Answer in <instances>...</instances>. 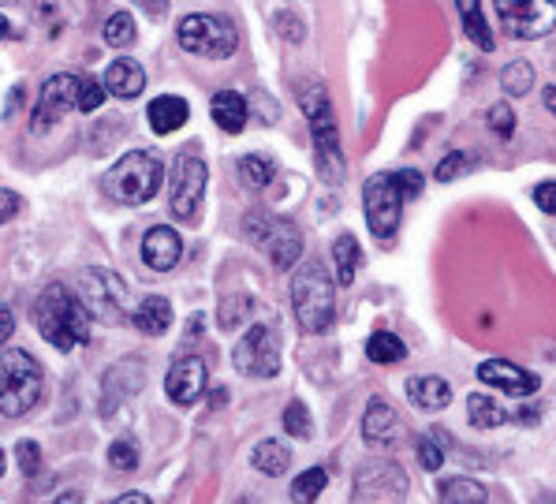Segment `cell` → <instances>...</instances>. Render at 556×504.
Masks as SVG:
<instances>
[{
    "instance_id": "obj_2",
    "label": "cell",
    "mask_w": 556,
    "mask_h": 504,
    "mask_svg": "<svg viewBox=\"0 0 556 504\" xmlns=\"http://www.w3.org/2000/svg\"><path fill=\"white\" fill-rule=\"evenodd\" d=\"M161 179H165V165H161L157 153L150 150H131L116 161L113 168L101 179L105 194L113 202H124V206H142L157 194Z\"/></svg>"
},
{
    "instance_id": "obj_3",
    "label": "cell",
    "mask_w": 556,
    "mask_h": 504,
    "mask_svg": "<svg viewBox=\"0 0 556 504\" xmlns=\"http://www.w3.org/2000/svg\"><path fill=\"white\" fill-rule=\"evenodd\" d=\"M292 303L303 332H329L337 318V280L325 273L321 262H306L292 277Z\"/></svg>"
},
{
    "instance_id": "obj_33",
    "label": "cell",
    "mask_w": 556,
    "mask_h": 504,
    "mask_svg": "<svg viewBox=\"0 0 556 504\" xmlns=\"http://www.w3.org/2000/svg\"><path fill=\"white\" fill-rule=\"evenodd\" d=\"M478 165V158L475 153H467V150H452L448 158L441 161L438 168H433V176H438V184H452L456 176H464V173H470V168Z\"/></svg>"
},
{
    "instance_id": "obj_26",
    "label": "cell",
    "mask_w": 556,
    "mask_h": 504,
    "mask_svg": "<svg viewBox=\"0 0 556 504\" xmlns=\"http://www.w3.org/2000/svg\"><path fill=\"white\" fill-rule=\"evenodd\" d=\"M467 415H470V423H475L478 430H493V426L508 423V412H504L501 400H493L490 392H470Z\"/></svg>"
},
{
    "instance_id": "obj_46",
    "label": "cell",
    "mask_w": 556,
    "mask_h": 504,
    "mask_svg": "<svg viewBox=\"0 0 556 504\" xmlns=\"http://www.w3.org/2000/svg\"><path fill=\"white\" fill-rule=\"evenodd\" d=\"M113 504H150L147 493H124V497H116Z\"/></svg>"
},
{
    "instance_id": "obj_23",
    "label": "cell",
    "mask_w": 556,
    "mask_h": 504,
    "mask_svg": "<svg viewBox=\"0 0 556 504\" xmlns=\"http://www.w3.org/2000/svg\"><path fill=\"white\" fill-rule=\"evenodd\" d=\"M332 262H337V285H352L358 266H363V247H358V239L352 232H344L332 243Z\"/></svg>"
},
{
    "instance_id": "obj_4",
    "label": "cell",
    "mask_w": 556,
    "mask_h": 504,
    "mask_svg": "<svg viewBox=\"0 0 556 504\" xmlns=\"http://www.w3.org/2000/svg\"><path fill=\"white\" fill-rule=\"evenodd\" d=\"M41 366L34 363L30 352L8 348L0 355V415L23 418L41 400Z\"/></svg>"
},
{
    "instance_id": "obj_49",
    "label": "cell",
    "mask_w": 556,
    "mask_h": 504,
    "mask_svg": "<svg viewBox=\"0 0 556 504\" xmlns=\"http://www.w3.org/2000/svg\"><path fill=\"white\" fill-rule=\"evenodd\" d=\"M8 34H12V23H8V20H4V15H0V41H4V38H8Z\"/></svg>"
},
{
    "instance_id": "obj_8",
    "label": "cell",
    "mask_w": 556,
    "mask_h": 504,
    "mask_svg": "<svg viewBox=\"0 0 556 504\" xmlns=\"http://www.w3.org/2000/svg\"><path fill=\"white\" fill-rule=\"evenodd\" d=\"M205 179H210V168L199 153H176L173 165V191H168V202H173V217L184 220V225H194L205 199Z\"/></svg>"
},
{
    "instance_id": "obj_47",
    "label": "cell",
    "mask_w": 556,
    "mask_h": 504,
    "mask_svg": "<svg viewBox=\"0 0 556 504\" xmlns=\"http://www.w3.org/2000/svg\"><path fill=\"white\" fill-rule=\"evenodd\" d=\"M56 504H83V493L72 490V493H64V497H56Z\"/></svg>"
},
{
    "instance_id": "obj_25",
    "label": "cell",
    "mask_w": 556,
    "mask_h": 504,
    "mask_svg": "<svg viewBox=\"0 0 556 504\" xmlns=\"http://www.w3.org/2000/svg\"><path fill=\"white\" fill-rule=\"evenodd\" d=\"M366 358L378 366H392V363H404L407 358V344L396 337V332H370V340H366Z\"/></svg>"
},
{
    "instance_id": "obj_35",
    "label": "cell",
    "mask_w": 556,
    "mask_h": 504,
    "mask_svg": "<svg viewBox=\"0 0 556 504\" xmlns=\"http://www.w3.org/2000/svg\"><path fill=\"white\" fill-rule=\"evenodd\" d=\"M285 430L292 433V438L299 441H306L314 433V426H311V412H306V404L303 400H292V404L285 407Z\"/></svg>"
},
{
    "instance_id": "obj_11",
    "label": "cell",
    "mask_w": 556,
    "mask_h": 504,
    "mask_svg": "<svg viewBox=\"0 0 556 504\" xmlns=\"http://www.w3.org/2000/svg\"><path fill=\"white\" fill-rule=\"evenodd\" d=\"M497 23L504 34L519 41L545 38L556 27V4H549V0H501Z\"/></svg>"
},
{
    "instance_id": "obj_34",
    "label": "cell",
    "mask_w": 556,
    "mask_h": 504,
    "mask_svg": "<svg viewBox=\"0 0 556 504\" xmlns=\"http://www.w3.org/2000/svg\"><path fill=\"white\" fill-rule=\"evenodd\" d=\"M135 41V20L127 12H116V15H109V23H105V46H113V49H127Z\"/></svg>"
},
{
    "instance_id": "obj_1",
    "label": "cell",
    "mask_w": 556,
    "mask_h": 504,
    "mask_svg": "<svg viewBox=\"0 0 556 504\" xmlns=\"http://www.w3.org/2000/svg\"><path fill=\"white\" fill-rule=\"evenodd\" d=\"M30 322L56 352H75L90 340V311L64 285H49L30 306Z\"/></svg>"
},
{
    "instance_id": "obj_21",
    "label": "cell",
    "mask_w": 556,
    "mask_h": 504,
    "mask_svg": "<svg viewBox=\"0 0 556 504\" xmlns=\"http://www.w3.org/2000/svg\"><path fill=\"white\" fill-rule=\"evenodd\" d=\"M131 326L147 332V337H161V332H168V326H173V303L165 295H147L131 311Z\"/></svg>"
},
{
    "instance_id": "obj_41",
    "label": "cell",
    "mask_w": 556,
    "mask_h": 504,
    "mask_svg": "<svg viewBox=\"0 0 556 504\" xmlns=\"http://www.w3.org/2000/svg\"><path fill=\"white\" fill-rule=\"evenodd\" d=\"M15 459H20V471L23 475H38V467H41V449H38V441H20L15 445Z\"/></svg>"
},
{
    "instance_id": "obj_16",
    "label": "cell",
    "mask_w": 556,
    "mask_h": 504,
    "mask_svg": "<svg viewBox=\"0 0 556 504\" xmlns=\"http://www.w3.org/2000/svg\"><path fill=\"white\" fill-rule=\"evenodd\" d=\"M179 259H184V239H179L176 228L153 225L150 232L142 236V262H147L153 273H168Z\"/></svg>"
},
{
    "instance_id": "obj_6",
    "label": "cell",
    "mask_w": 556,
    "mask_h": 504,
    "mask_svg": "<svg viewBox=\"0 0 556 504\" xmlns=\"http://www.w3.org/2000/svg\"><path fill=\"white\" fill-rule=\"evenodd\" d=\"M247 236L254 239V247H262L269 254V262L277 269H292L303 259V232L285 217H269V213H251L247 217Z\"/></svg>"
},
{
    "instance_id": "obj_43",
    "label": "cell",
    "mask_w": 556,
    "mask_h": 504,
    "mask_svg": "<svg viewBox=\"0 0 556 504\" xmlns=\"http://www.w3.org/2000/svg\"><path fill=\"white\" fill-rule=\"evenodd\" d=\"M23 213V199L15 191H0V225H8V220H15Z\"/></svg>"
},
{
    "instance_id": "obj_48",
    "label": "cell",
    "mask_w": 556,
    "mask_h": 504,
    "mask_svg": "<svg viewBox=\"0 0 556 504\" xmlns=\"http://www.w3.org/2000/svg\"><path fill=\"white\" fill-rule=\"evenodd\" d=\"M545 109H549V113L556 116V87L545 90Z\"/></svg>"
},
{
    "instance_id": "obj_12",
    "label": "cell",
    "mask_w": 556,
    "mask_h": 504,
    "mask_svg": "<svg viewBox=\"0 0 556 504\" xmlns=\"http://www.w3.org/2000/svg\"><path fill=\"white\" fill-rule=\"evenodd\" d=\"M79 75H53L41 83L38 105H34V131H49V124H56L60 116H67L72 109H79Z\"/></svg>"
},
{
    "instance_id": "obj_29",
    "label": "cell",
    "mask_w": 556,
    "mask_h": 504,
    "mask_svg": "<svg viewBox=\"0 0 556 504\" xmlns=\"http://www.w3.org/2000/svg\"><path fill=\"white\" fill-rule=\"evenodd\" d=\"M251 464L258 467L262 475H285L288 471V464H292V449L288 445H280V441H262L258 449H254V456H251Z\"/></svg>"
},
{
    "instance_id": "obj_20",
    "label": "cell",
    "mask_w": 556,
    "mask_h": 504,
    "mask_svg": "<svg viewBox=\"0 0 556 504\" xmlns=\"http://www.w3.org/2000/svg\"><path fill=\"white\" fill-rule=\"evenodd\" d=\"M187 116H191V105H187L184 98H176V93H165V98H153L150 109H147V119L150 127L157 135H173L179 127L187 124Z\"/></svg>"
},
{
    "instance_id": "obj_27",
    "label": "cell",
    "mask_w": 556,
    "mask_h": 504,
    "mask_svg": "<svg viewBox=\"0 0 556 504\" xmlns=\"http://www.w3.org/2000/svg\"><path fill=\"white\" fill-rule=\"evenodd\" d=\"M299 109L306 113V119L314 124H332V105H329V90L321 83H303L299 90Z\"/></svg>"
},
{
    "instance_id": "obj_5",
    "label": "cell",
    "mask_w": 556,
    "mask_h": 504,
    "mask_svg": "<svg viewBox=\"0 0 556 504\" xmlns=\"http://www.w3.org/2000/svg\"><path fill=\"white\" fill-rule=\"evenodd\" d=\"M176 41L179 49L205 60H225L236 53L239 46V34L225 15H210V12H191L179 20L176 27Z\"/></svg>"
},
{
    "instance_id": "obj_51",
    "label": "cell",
    "mask_w": 556,
    "mask_h": 504,
    "mask_svg": "<svg viewBox=\"0 0 556 504\" xmlns=\"http://www.w3.org/2000/svg\"><path fill=\"white\" fill-rule=\"evenodd\" d=\"M553 239H556V228H553Z\"/></svg>"
},
{
    "instance_id": "obj_36",
    "label": "cell",
    "mask_w": 556,
    "mask_h": 504,
    "mask_svg": "<svg viewBox=\"0 0 556 504\" xmlns=\"http://www.w3.org/2000/svg\"><path fill=\"white\" fill-rule=\"evenodd\" d=\"M485 124H490L493 135H501V139H511V131H516V113H511L508 101H493L490 113H485Z\"/></svg>"
},
{
    "instance_id": "obj_22",
    "label": "cell",
    "mask_w": 556,
    "mask_h": 504,
    "mask_svg": "<svg viewBox=\"0 0 556 504\" xmlns=\"http://www.w3.org/2000/svg\"><path fill=\"white\" fill-rule=\"evenodd\" d=\"M407 396H410V404L422 407V412H441V407L452 404V386L444 378L426 374V378H410L407 381Z\"/></svg>"
},
{
    "instance_id": "obj_18",
    "label": "cell",
    "mask_w": 556,
    "mask_h": 504,
    "mask_svg": "<svg viewBox=\"0 0 556 504\" xmlns=\"http://www.w3.org/2000/svg\"><path fill=\"white\" fill-rule=\"evenodd\" d=\"M105 90L113 93V98L119 101H135L142 90H147V72H142V64L139 60H131V56H119L109 64V72H105Z\"/></svg>"
},
{
    "instance_id": "obj_13",
    "label": "cell",
    "mask_w": 556,
    "mask_h": 504,
    "mask_svg": "<svg viewBox=\"0 0 556 504\" xmlns=\"http://www.w3.org/2000/svg\"><path fill=\"white\" fill-rule=\"evenodd\" d=\"M205 378H210V370H205V358H202V355H184V358H176V363L168 366V378H165L168 400H173L176 407L199 404L202 392H205Z\"/></svg>"
},
{
    "instance_id": "obj_15",
    "label": "cell",
    "mask_w": 556,
    "mask_h": 504,
    "mask_svg": "<svg viewBox=\"0 0 556 504\" xmlns=\"http://www.w3.org/2000/svg\"><path fill=\"white\" fill-rule=\"evenodd\" d=\"M400 438V415L389 400L374 396L366 404V415H363V441L370 449H392Z\"/></svg>"
},
{
    "instance_id": "obj_7",
    "label": "cell",
    "mask_w": 556,
    "mask_h": 504,
    "mask_svg": "<svg viewBox=\"0 0 556 504\" xmlns=\"http://www.w3.org/2000/svg\"><path fill=\"white\" fill-rule=\"evenodd\" d=\"M366 225L378 239H392L400 228V210H404V191H400L396 173H378L363 187Z\"/></svg>"
},
{
    "instance_id": "obj_42",
    "label": "cell",
    "mask_w": 556,
    "mask_h": 504,
    "mask_svg": "<svg viewBox=\"0 0 556 504\" xmlns=\"http://www.w3.org/2000/svg\"><path fill=\"white\" fill-rule=\"evenodd\" d=\"M534 206L542 213H556V179H545V184L534 187Z\"/></svg>"
},
{
    "instance_id": "obj_10",
    "label": "cell",
    "mask_w": 556,
    "mask_h": 504,
    "mask_svg": "<svg viewBox=\"0 0 556 504\" xmlns=\"http://www.w3.org/2000/svg\"><path fill=\"white\" fill-rule=\"evenodd\" d=\"M232 363L247 378H277L280 374V340L269 326H251L239 337Z\"/></svg>"
},
{
    "instance_id": "obj_50",
    "label": "cell",
    "mask_w": 556,
    "mask_h": 504,
    "mask_svg": "<svg viewBox=\"0 0 556 504\" xmlns=\"http://www.w3.org/2000/svg\"><path fill=\"white\" fill-rule=\"evenodd\" d=\"M0 475H4V449H0Z\"/></svg>"
},
{
    "instance_id": "obj_19",
    "label": "cell",
    "mask_w": 556,
    "mask_h": 504,
    "mask_svg": "<svg viewBox=\"0 0 556 504\" xmlns=\"http://www.w3.org/2000/svg\"><path fill=\"white\" fill-rule=\"evenodd\" d=\"M247 98L243 93H236V90H217L213 93V101H210V116H213V124L220 127V131H228V135H239L247 127Z\"/></svg>"
},
{
    "instance_id": "obj_28",
    "label": "cell",
    "mask_w": 556,
    "mask_h": 504,
    "mask_svg": "<svg viewBox=\"0 0 556 504\" xmlns=\"http://www.w3.org/2000/svg\"><path fill=\"white\" fill-rule=\"evenodd\" d=\"M273 176H277V165H273V158H265V153H243V158H239V179H243L251 191L269 187Z\"/></svg>"
},
{
    "instance_id": "obj_45",
    "label": "cell",
    "mask_w": 556,
    "mask_h": 504,
    "mask_svg": "<svg viewBox=\"0 0 556 504\" xmlns=\"http://www.w3.org/2000/svg\"><path fill=\"white\" fill-rule=\"evenodd\" d=\"M15 332V314L8 311V306H0V348L8 344V337Z\"/></svg>"
},
{
    "instance_id": "obj_32",
    "label": "cell",
    "mask_w": 556,
    "mask_h": 504,
    "mask_svg": "<svg viewBox=\"0 0 556 504\" xmlns=\"http://www.w3.org/2000/svg\"><path fill=\"white\" fill-rule=\"evenodd\" d=\"M501 87L508 93H530V87H534V67L527 60H511L501 72Z\"/></svg>"
},
{
    "instance_id": "obj_44",
    "label": "cell",
    "mask_w": 556,
    "mask_h": 504,
    "mask_svg": "<svg viewBox=\"0 0 556 504\" xmlns=\"http://www.w3.org/2000/svg\"><path fill=\"white\" fill-rule=\"evenodd\" d=\"M396 179H400V191H404V199L422 194V173H418V168H404V173H396Z\"/></svg>"
},
{
    "instance_id": "obj_37",
    "label": "cell",
    "mask_w": 556,
    "mask_h": 504,
    "mask_svg": "<svg viewBox=\"0 0 556 504\" xmlns=\"http://www.w3.org/2000/svg\"><path fill=\"white\" fill-rule=\"evenodd\" d=\"M441 445H448V438H444V433H433V438H418V464H422L426 471H441V464H444Z\"/></svg>"
},
{
    "instance_id": "obj_14",
    "label": "cell",
    "mask_w": 556,
    "mask_h": 504,
    "mask_svg": "<svg viewBox=\"0 0 556 504\" xmlns=\"http://www.w3.org/2000/svg\"><path fill=\"white\" fill-rule=\"evenodd\" d=\"M478 381H485V386H493L501 392H511V396H534L538 386H542L538 374L508 363V358H485V363L478 366Z\"/></svg>"
},
{
    "instance_id": "obj_39",
    "label": "cell",
    "mask_w": 556,
    "mask_h": 504,
    "mask_svg": "<svg viewBox=\"0 0 556 504\" xmlns=\"http://www.w3.org/2000/svg\"><path fill=\"white\" fill-rule=\"evenodd\" d=\"M243 314H251V299L247 295L225 299V306H220V329H236L243 322Z\"/></svg>"
},
{
    "instance_id": "obj_38",
    "label": "cell",
    "mask_w": 556,
    "mask_h": 504,
    "mask_svg": "<svg viewBox=\"0 0 556 504\" xmlns=\"http://www.w3.org/2000/svg\"><path fill=\"white\" fill-rule=\"evenodd\" d=\"M109 464L116 467V471H135L139 467V445H135L131 438H119L109 445Z\"/></svg>"
},
{
    "instance_id": "obj_30",
    "label": "cell",
    "mask_w": 556,
    "mask_h": 504,
    "mask_svg": "<svg viewBox=\"0 0 556 504\" xmlns=\"http://www.w3.org/2000/svg\"><path fill=\"white\" fill-rule=\"evenodd\" d=\"M459 15H464V30H467V38L475 41L482 53H493L497 49V38L490 34V27H485V20H482V4H459Z\"/></svg>"
},
{
    "instance_id": "obj_40",
    "label": "cell",
    "mask_w": 556,
    "mask_h": 504,
    "mask_svg": "<svg viewBox=\"0 0 556 504\" xmlns=\"http://www.w3.org/2000/svg\"><path fill=\"white\" fill-rule=\"evenodd\" d=\"M109 98L105 83L98 79H83V90H79V113H93V109H101Z\"/></svg>"
},
{
    "instance_id": "obj_17",
    "label": "cell",
    "mask_w": 556,
    "mask_h": 504,
    "mask_svg": "<svg viewBox=\"0 0 556 504\" xmlns=\"http://www.w3.org/2000/svg\"><path fill=\"white\" fill-rule=\"evenodd\" d=\"M314 158H318V173L329 184H340L348 173V161L340 153V131H337V119L332 124H314Z\"/></svg>"
},
{
    "instance_id": "obj_31",
    "label": "cell",
    "mask_w": 556,
    "mask_h": 504,
    "mask_svg": "<svg viewBox=\"0 0 556 504\" xmlns=\"http://www.w3.org/2000/svg\"><path fill=\"white\" fill-rule=\"evenodd\" d=\"M325 486H329V475H325L321 467H311V471H303L292 482V501L295 504H314L325 493Z\"/></svg>"
},
{
    "instance_id": "obj_24",
    "label": "cell",
    "mask_w": 556,
    "mask_h": 504,
    "mask_svg": "<svg viewBox=\"0 0 556 504\" xmlns=\"http://www.w3.org/2000/svg\"><path fill=\"white\" fill-rule=\"evenodd\" d=\"M485 486L482 482H475V478H464V475H456V478H444V482L438 486V501L441 504H485Z\"/></svg>"
},
{
    "instance_id": "obj_9",
    "label": "cell",
    "mask_w": 556,
    "mask_h": 504,
    "mask_svg": "<svg viewBox=\"0 0 556 504\" xmlns=\"http://www.w3.org/2000/svg\"><path fill=\"white\" fill-rule=\"evenodd\" d=\"M79 295H83V306L93 314L98 322H127V288L116 273L109 269H87L79 277Z\"/></svg>"
}]
</instances>
